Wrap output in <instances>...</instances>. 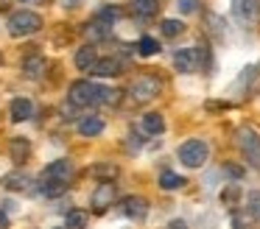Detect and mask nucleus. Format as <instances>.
<instances>
[{"label":"nucleus","mask_w":260,"mask_h":229,"mask_svg":"<svg viewBox=\"0 0 260 229\" xmlns=\"http://www.w3.org/2000/svg\"><path fill=\"white\" fill-rule=\"evenodd\" d=\"M162 92V78L154 76V73H143V76H137L135 81L126 87V95H129L132 104L143 106V104H151L157 95Z\"/></svg>","instance_id":"f257e3e1"},{"label":"nucleus","mask_w":260,"mask_h":229,"mask_svg":"<svg viewBox=\"0 0 260 229\" xmlns=\"http://www.w3.org/2000/svg\"><path fill=\"white\" fill-rule=\"evenodd\" d=\"M101 92H104L101 84H92L90 78H79V81L70 84L68 101L73 106H79V109H87V106H98V104H101Z\"/></svg>","instance_id":"f03ea898"},{"label":"nucleus","mask_w":260,"mask_h":229,"mask_svg":"<svg viewBox=\"0 0 260 229\" xmlns=\"http://www.w3.org/2000/svg\"><path fill=\"white\" fill-rule=\"evenodd\" d=\"M235 143H238V151H241V156L246 159L249 168H254V171H260V132L252 126H241L235 134Z\"/></svg>","instance_id":"7ed1b4c3"},{"label":"nucleus","mask_w":260,"mask_h":229,"mask_svg":"<svg viewBox=\"0 0 260 229\" xmlns=\"http://www.w3.org/2000/svg\"><path fill=\"white\" fill-rule=\"evenodd\" d=\"M210 64V50L204 45H193V48H182L174 53V67L176 73H196Z\"/></svg>","instance_id":"20e7f679"},{"label":"nucleus","mask_w":260,"mask_h":229,"mask_svg":"<svg viewBox=\"0 0 260 229\" xmlns=\"http://www.w3.org/2000/svg\"><path fill=\"white\" fill-rule=\"evenodd\" d=\"M6 28H9V34L17 37V39L20 37H31V34H37L42 28V17L37 14V11H31V9H17V11L9 14Z\"/></svg>","instance_id":"39448f33"},{"label":"nucleus","mask_w":260,"mask_h":229,"mask_svg":"<svg viewBox=\"0 0 260 229\" xmlns=\"http://www.w3.org/2000/svg\"><path fill=\"white\" fill-rule=\"evenodd\" d=\"M176 156H179V162H182L185 168L196 171V168H202L204 162H207L210 145L204 143V140H185V143L176 148Z\"/></svg>","instance_id":"423d86ee"},{"label":"nucleus","mask_w":260,"mask_h":229,"mask_svg":"<svg viewBox=\"0 0 260 229\" xmlns=\"http://www.w3.org/2000/svg\"><path fill=\"white\" fill-rule=\"evenodd\" d=\"M115 201H118V187H115V182H101L95 187V193H92V199H90V210L95 212V215H104Z\"/></svg>","instance_id":"0eeeda50"},{"label":"nucleus","mask_w":260,"mask_h":229,"mask_svg":"<svg viewBox=\"0 0 260 229\" xmlns=\"http://www.w3.org/2000/svg\"><path fill=\"white\" fill-rule=\"evenodd\" d=\"M232 14L241 25L254 28L260 22V0H232Z\"/></svg>","instance_id":"6e6552de"},{"label":"nucleus","mask_w":260,"mask_h":229,"mask_svg":"<svg viewBox=\"0 0 260 229\" xmlns=\"http://www.w3.org/2000/svg\"><path fill=\"white\" fill-rule=\"evenodd\" d=\"M120 212H123L129 221L143 223L148 218V201L143 199V195H129V199L120 201Z\"/></svg>","instance_id":"1a4fd4ad"},{"label":"nucleus","mask_w":260,"mask_h":229,"mask_svg":"<svg viewBox=\"0 0 260 229\" xmlns=\"http://www.w3.org/2000/svg\"><path fill=\"white\" fill-rule=\"evenodd\" d=\"M42 179H56V182H68L73 179V165L70 159H53L42 168Z\"/></svg>","instance_id":"9d476101"},{"label":"nucleus","mask_w":260,"mask_h":229,"mask_svg":"<svg viewBox=\"0 0 260 229\" xmlns=\"http://www.w3.org/2000/svg\"><path fill=\"white\" fill-rule=\"evenodd\" d=\"M34 101L31 98H12V104H9V117H12V123H25L34 117Z\"/></svg>","instance_id":"9b49d317"},{"label":"nucleus","mask_w":260,"mask_h":229,"mask_svg":"<svg viewBox=\"0 0 260 229\" xmlns=\"http://www.w3.org/2000/svg\"><path fill=\"white\" fill-rule=\"evenodd\" d=\"M92 76H101V78H115L123 73V61L115 59V56H104V59H98L95 64H92Z\"/></svg>","instance_id":"f8f14e48"},{"label":"nucleus","mask_w":260,"mask_h":229,"mask_svg":"<svg viewBox=\"0 0 260 229\" xmlns=\"http://www.w3.org/2000/svg\"><path fill=\"white\" fill-rule=\"evenodd\" d=\"M140 128L146 137H159V134L165 132V117L159 115V112H146L140 120Z\"/></svg>","instance_id":"ddd939ff"},{"label":"nucleus","mask_w":260,"mask_h":229,"mask_svg":"<svg viewBox=\"0 0 260 229\" xmlns=\"http://www.w3.org/2000/svg\"><path fill=\"white\" fill-rule=\"evenodd\" d=\"M31 154H34V148H31V143L25 137H14L12 143H9V156H12L17 165H23V162L31 159Z\"/></svg>","instance_id":"4468645a"},{"label":"nucleus","mask_w":260,"mask_h":229,"mask_svg":"<svg viewBox=\"0 0 260 229\" xmlns=\"http://www.w3.org/2000/svg\"><path fill=\"white\" fill-rule=\"evenodd\" d=\"M104 128H107V123H104V117H98V115H87V117L79 120V134L81 137H98Z\"/></svg>","instance_id":"2eb2a0df"},{"label":"nucleus","mask_w":260,"mask_h":229,"mask_svg":"<svg viewBox=\"0 0 260 229\" xmlns=\"http://www.w3.org/2000/svg\"><path fill=\"white\" fill-rule=\"evenodd\" d=\"M132 14L137 17V20H151V17H157L159 11V0H132Z\"/></svg>","instance_id":"dca6fc26"},{"label":"nucleus","mask_w":260,"mask_h":229,"mask_svg":"<svg viewBox=\"0 0 260 229\" xmlns=\"http://www.w3.org/2000/svg\"><path fill=\"white\" fill-rule=\"evenodd\" d=\"M76 67L79 70H92V64L98 61V53H95V45L92 42H87V45H81L79 50H76Z\"/></svg>","instance_id":"f3484780"},{"label":"nucleus","mask_w":260,"mask_h":229,"mask_svg":"<svg viewBox=\"0 0 260 229\" xmlns=\"http://www.w3.org/2000/svg\"><path fill=\"white\" fill-rule=\"evenodd\" d=\"M0 184L6 190H14V193H20V190H28L31 187V179L25 176L23 171H9L6 176L0 179Z\"/></svg>","instance_id":"a211bd4d"},{"label":"nucleus","mask_w":260,"mask_h":229,"mask_svg":"<svg viewBox=\"0 0 260 229\" xmlns=\"http://www.w3.org/2000/svg\"><path fill=\"white\" fill-rule=\"evenodd\" d=\"M45 73V56H25L23 59V76L25 78H40Z\"/></svg>","instance_id":"6ab92c4d"},{"label":"nucleus","mask_w":260,"mask_h":229,"mask_svg":"<svg viewBox=\"0 0 260 229\" xmlns=\"http://www.w3.org/2000/svg\"><path fill=\"white\" fill-rule=\"evenodd\" d=\"M68 190V182H56V179H40V195L45 199H59Z\"/></svg>","instance_id":"aec40b11"},{"label":"nucleus","mask_w":260,"mask_h":229,"mask_svg":"<svg viewBox=\"0 0 260 229\" xmlns=\"http://www.w3.org/2000/svg\"><path fill=\"white\" fill-rule=\"evenodd\" d=\"M159 187L162 190H179V187H185V176H179L176 171H162L159 173Z\"/></svg>","instance_id":"412c9836"},{"label":"nucleus","mask_w":260,"mask_h":229,"mask_svg":"<svg viewBox=\"0 0 260 229\" xmlns=\"http://www.w3.org/2000/svg\"><path fill=\"white\" fill-rule=\"evenodd\" d=\"M135 48H137V53H140V56H157L159 50H162V48H159V42H157L154 37H140Z\"/></svg>","instance_id":"4be33fe9"},{"label":"nucleus","mask_w":260,"mask_h":229,"mask_svg":"<svg viewBox=\"0 0 260 229\" xmlns=\"http://www.w3.org/2000/svg\"><path fill=\"white\" fill-rule=\"evenodd\" d=\"M159 31H162V37L174 39V37H179V34L185 31V22H182V20H174V17H168V20L159 22Z\"/></svg>","instance_id":"5701e85b"},{"label":"nucleus","mask_w":260,"mask_h":229,"mask_svg":"<svg viewBox=\"0 0 260 229\" xmlns=\"http://www.w3.org/2000/svg\"><path fill=\"white\" fill-rule=\"evenodd\" d=\"M90 173L95 179H101V182H109V179L118 176V165H112V162H104V165H92Z\"/></svg>","instance_id":"b1692460"},{"label":"nucleus","mask_w":260,"mask_h":229,"mask_svg":"<svg viewBox=\"0 0 260 229\" xmlns=\"http://www.w3.org/2000/svg\"><path fill=\"white\" fill-rule=\"evenodd\" d=\"M87 212L84 210H70L68 215H64V229H84V223H87Z\"/></svg>","instance_id":"393cba45"},{"label":"nucleus","mask_w":260,"mask_h":229,"mask_svg":"<svg viewBox=\"0 0 260 229\" xmlns=\"http://www.w3.org/2000/svg\"><path fill=\"white\" fill-rule=\"evenodd\" d=\"M238 199H241V187H238V184H230V187L221 190V201H224L226 207H232V210L238 207Z\"/></svg>","instance_id":"a878e982"},{"label":"nucleus","mask_w":260,"mask_h":229,"mask_svg":"<svg viewBox=\"0 0 260 229\" xmlns=\"http://www.w3.org/2000/svg\"><path fill=\"white\" fill-rule=\"evenodd\" d=\"M246 199H249L246 201V210H249V215H252V221L260 223V190H252Z\"/></svg>","instance_id":"bb28decb"},{"label":"nucleus","mask_w":260,"mask_h":229,"mask_svg":"<svg viewBox=\"0 0 260 229\" xmlns=\"http://www.w3.org/2000/svg\"><path fill=\"white\" fill-rule=\"evenodd\" d=\"M120 98H123V89H109V87H104V92H101V104L115 106V104H120Z\"/></svg>","instance_id":"cd10ccee"},{"label":"nucleus","mask_w":260,"mask_h":229,"mask_svg":"<svg viewBox=\"0 0 260 229\" xmlns=\"http://www.w3.org/2000/svg\"><path fill=\"white\" fill-rule=\"evenodd\" d=\"M176 6H179L182 14H193L199 9V0H176Z\"/></svg>","instance_id":"c85d7f7f"},{"label":"nucleus","mask_w":260,"mask_h":229,"mask_svg":"<svg viewBox=\"0 0 260 229\" xmlns=\"http://www.w3.org/2000/svg\"><path fill=\"white\" fill-rule=\"evenodd\" d=\"M224 173H230V176L238 182V179L243 176V168H238V165H232V162H226V165H224Z\"/></svg>","instance_id":"c756f323"},{"label":"nucleus","mask_w":260,"mask_h":229,"mask_svg":"<svg viewBox=\"0 0 260 229\" xmlns=\"http://www.w3.org/2000/svg\"><path fill=\"white\" fill-rule=\"evenodd\" d=\"M168 229H187V223L182 221V218H174V221L168 223Z\"/></svg>","instance_id":"7c9ffc66"},{"label":"nucleus","mask_w":260,"mask_h":229,"mask_svg":"<svg viewBox=\"0 0 260 229\" xmlns=\"http://www.w3.org/2000/svg\"><path fill=\"white\" fill-rule=\"evenodd\" d=\"M12 226V221H9V215L6 212H0V229H9Z\"/></svg>","instance_id":"2f4dec72"},{"label":"nucleus","mask_w":260,"mask_h":229,"mask_svg":"<svg viewBox=\"0 0 260 229\" xmlns=\"http://www.w3.org/2000/svg\"><path fill=\"white\" fill-rule=\"evenodd\" d=\"M9 6H12V0H0V11H9Z\"/></svg>","instance_id":"473e14b6"},{"label":"nucleus","mask_w":260,"mask_h":229,"mask_svg":"<svg viewBox=\"0 0 260 229\" xmlns=\"http://www.w3.org/2000/svg\"><path fill=\"white\" fill-rule=\"evenodd\" d=\"M20 3H25V6H40V3H45V0H20Z\"/></svg>","instance_id":"72a5a7b5"}]
</instances>
